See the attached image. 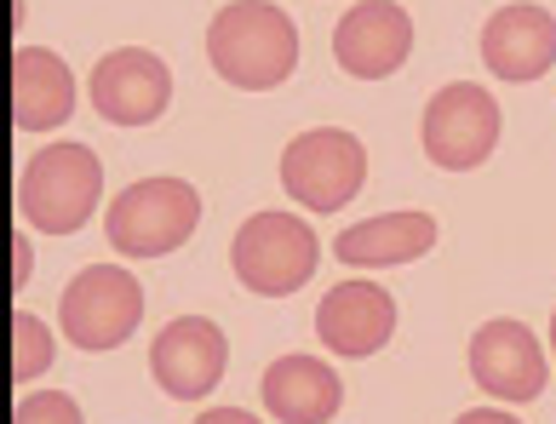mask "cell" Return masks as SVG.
<instances>
[{
    "instance_id": "obj_1",
    "label": "cell",
    "mask_w": 556,
    "mask_h": 424,
    "mask_svg": "<svg viewBox=\"0 0 556 424\" xmlns=\"http://www.w3.org/2000/svg\"><path fill=\"white\" fill-rule=\"evenodd\" d=\"M207 64L236 92H276L299 69V24L276 0H230L207 24Z\"/></svg>"
},
{
    "instance_id": "obj_2",
    "label": "cell",
    "mask_w": 556,
    "mask_h": 424,
    "mask_svg": "<svg viewBox=\"0 0 556 424\" xmlns=\"http://www.w3.org/2000/svg\"><path fill=\"white\" fill-rule=\"evenodd\" d=\"M98 201H104V160L87 144H47L24 160L17 178V213L40 235H75L92 224Z\"/></svg>"
},
{
    "instance_id": "obj_3",
    "label": "cell",
    "mask_w": 556,
    "mask_h": 424,
    "mask_svg": "<svg viewBox=\"0 0 556 424\" xmlns=\"http://www.w3.org/2000/svg\"><path fill=\"white\" fill-rule=\"evenodd\" d=\"M195 224H201V190L190 178H138L104 213V235L121 258H167L195 235Z\"/></svg>"
},
{
    "instance_id": "obj_4",
    "label": "cell",
    "mask_w": 556,
    "mask_h": 424,
    "mask_svg": "<svg viewBox=\"0 0 556 424\" xmlns=\"http://www.w3.org/2000/svg\"><path fill=\"white\" fill-rule=\"evenodd\" d=\"M321 265V235L299 213H253L230 241V270L247 293L287 298Z\"/></svg>"
},
{
    "instance_id": "obj_5",
    "label": "cell",
    "mask_w": 556,
    "mask_h": 424,
    "mask_svg": "<svg viewBox=\"0 0 556 424\" xmlns=\"http://www.w3.org/2000/svg\"><path fill=\"white\" fill-rule=\"evenodd\" d=\"M143 321V281L127 265H87L58 298V333L70 350H121Z\"/></svg>"
},
{
    "instance_id": "obj_6",
    "label": "cell",
    "mask_w": 556,
    "mask_h": 424,
    "mask_svg": "<svg viewBox=\"0 0 556 424\" xmlns=\"http://www.w3.org/2000/svg\"><path fill=\"white\" fill-rule=\"evenodd\" d=\"M367 184V144L344 127H311L281 150V190L304 213H344Z\"/></svg>"
},
{
    "instance_id": "obj_7",
    "label": "cell",
    "mask_w": 556,
    "mask_h": 424,
    "mask_svg": "<svg viewBox=\"0 0 556 424\" xmlns=\"http://www.w3.org/2000/svg\"><path fill=\"white\" fill-rule=\"evenodd\" d=\"M419 144L430 167L442 172H477L482 160L500 150V104L477 80H447V87L425 104Z\"/></svg>"
},
{
    "instance_id": "obj_8",
    "label": "cell",
    "mask_w": 556,
    "mask_h": 424,
    "mask_svg": "<svg viewBox=\"0 0 556 424\" xmlns=\"http://www.w3.org/2000/svg\"><path fill=\"white\" fill-rule=\"evenodd\" d=\"M551 345H540L522 321L510 316H493L477 327L470 338V378L477 390L505 401V408H522V401H540L545 385H551Z\"/></svg>"
},
{
    "instance_id": "obj_9",
    "label": "cell",
    "mask_w": 556,
    "mask_h": 424,
    "mask_svg": "<svg viewBox=\"0 0 556 424\" xmlns=\"http://www.w3.org/2000/svg\"><path fill=\"white\" fill-rule=\"evenodd\" d=\"M87 98L110 127H150L173 104V69L150 47H115L92 64Z\"/></svg>"
},
{
    "instance_id": "obj_10",
    "label": "cell",
    "mask_w": 556,
    "mask_h": 424,
    "mask_svg": "<svg viewBox=\"0 0 556 424\" xmlns=\"http://www.w3.org/2000/svg\"><path fill=\"white\" fill-rule=\"evenodd\" d=\"M224 368H230V338H224V327L207 316L167 321L150 345V378L161 385V396H173V401L213 396L224 385Z\"/></svg>"
},
{
    "instance_id": "obj_11",
    "label": "cell",
    "mask_w": 556,
    "mask_h": 424,
    "mask_svg": "<svg viewBox=\"0 0 556 424\" xmlns=\"http://www.w3.org/2000/svg\"><path fill=\"white\" fill-rule=\"evenodd\" d=\"M333 57L356 80H390L414 57V17L396 0H356L333 29Z\"/></svg>"
},
{
    "instance_id": "obj_12",
    "label": "cell",
    "mask_w": 556,
    "mask_h": 424,
    "mask_svg": "<svg viewBox=\"0 0 556 424\" xmlns=\"http://www.w3.org/2000/svg\"><path fill=\"white\" fill-rule=\"evenodd\" d=\"M396 333V298L379 281H339L333 293L316 305V338L321 350H333L344 361L379 356Z\"/></svg>"
},
{
    "instance_id": "obj_13",
    "label": "cell",
    "mask_w": 556,
    "mask_h": 424,
    "mask_svg": "<svg viewBox=\"0 0 556 424\" xmlns=\"http://www.w3.org/2000/svg\"><path fill=\"white\" fill-rule=\"evenodd\" d=\"M482 64L488 75L517 80V87H533L540 75L556 69V17L533 0H517V7H500L482 24Z\"/></svg>"
},
{
    "instance_id": "obj_14",
    "label": "cell",
    "mask_w": 556,
    "mask_h": 424,
    "mask_svg": "<svg viewBox=\"0 0 556 424\" xmlns=\"http://www.w3.org/2000/svg\"><path fill=\"white\" fill-rule=\"evenodd\" d=\"M437 218L419 213V207H402V213H379V218H362V224L339 230L333 253L339 265L350 270H396V265H414L437 247Z\"/></svg>"
},
{
    "instance_id": "obj_15",
    "label": "cell",
    "mask_w": 556,
    "mask_h": 424,
    "mask_svg": "<svg viewBox=\"0 0 556 424\" xmlns=\"http://www.w3.org/2000/svg\"><path fill=\"white\" fill-rule=\"evenodd\" d=\"M264 413L281 424H327L344 408V385L333 373V361L321 356H276L264 368Z\"/></svg>"
},
{
    "instance_id": "obj_16",
    "label": "cell",
    "mask_w": 556,
    "mask_h": 424,
    "mask_svg": "<svg viewBox=\"0 0 556 424\" xmlns=\"http://www.w3.org/2000/svg\"><path fill=\"white\" fill-rule=\"evenodd\" d=\"M75 115V69L52 47L12 52V120L17 132H52Z\"/></svg>"
},
{
    "instance_id": "obj_17",
    "label": "cell",
    "mask_w": 556,
    "mask_h": 424,
    "mask_svg": "<svg viewBox=\"0 0 556 424\" xmlns=\"http://www.w3.org/2000/svg\"><path fill=\"white\" fill-rule=\"evenodd\" d=\"M52 361H58V333L40 316L17 310L12 316V385H35Z\"/></svg>"
},
{
    "instance_id": "obj_18",
    "label": "cell",
    "mask_w": 556,
    "mask_h": 424,
    "mask_svg": "<svg viewBox=\"0 0 556 424\" xmlns=\"http://www.w3.org/2000/svg\"><path fill=\"white\" fill-rule=\"evenodd\" d=\"M12 424H87V413H80V401L70 390H35L17 401Z\"/></svg>"
},
{
    "instance_id": "obj_19",
    "label": "cell",
    "mask_w": 556,
    "mask_h": 424,
    "mask_svg": "<svg viewBox=\"0 0 556 424\" xmlns=\"http://www.w3.org/2000/svg\"><path fill=\"white\" fill-rule=\"evenodd\" d=\"M29 275H35V247H29V235L12 230V298L29 287Z\"/></svg>"
},
{
    "instance_id": "obj_20",
    "label": "cell",
    "mask_w": 556,
    "mask_h": 424,
    "mask_svg": "<svg viewBox=\"0 0 556 424\" xmlns=\"http://www.w3.org/2000/svg\"><path fill=\"white\" fill-rule=\"evenodd\" d=\"M453 424H522V419H517V413H510L505 401H500V408H470V413H459Z\"/></svg>"
},
{
    "instance_id": "obj_21",
    "label": "cell",
    "mask_w": 556,
    "mask_h": 424,
    "mask_svg": "<svg viewBox=\"0 0 556 424\" xmlns=\"http://www.w3.org/2000/svg\"><path fill=\"white\" fill-rule=\"evenodd\" d=\"M195 424H264V419H253V413H241V408H207Z\"/></svg>"
},
{
    "instance_id": "obj_22",
    "label": "cell",
    "mask_w": 556,
    "mask_h": 424,
    "mask_svg": "<svg viewBox=\"0 0 556 424\" xmlns=\"http://www.w3.org/2000/svg\"><path fill=\"white\" fill-rule=\"evenodd\" d=\"M551 356H556V310H551Z\"/></svg>"
}]
</instances>
